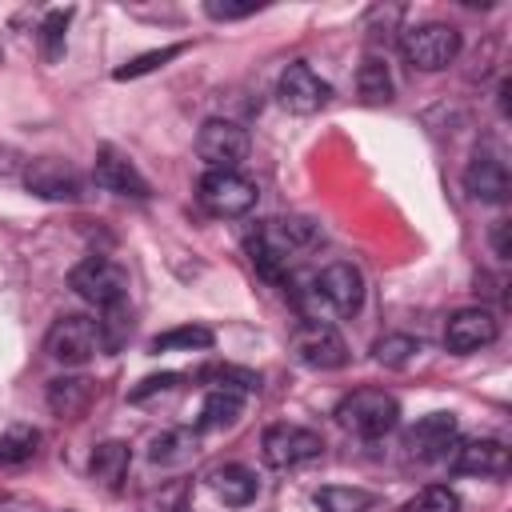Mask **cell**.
Returning <instances> with one entry per match:
<instances>
[{"label":"cell","mask_w":512,"mask_h":512,"mask_svg":"<svg viewBox=\"0 0 512 512\" xmlns=\"http://www.w3.org/2000/svg\"><path fill=\"white\" fill-rule=\"evenodd\" d=\"M100 348H104L100 344V320H92V316H60L44 336V352L64 368L88 364Z\"/></svg>","instance_id":"8992f818"},{"label":"cell","mask_w":512,"mask_h":512,"mask_svg":"<svg viewBox=\"0 0 512 512\" xmlns=\"http://www.w3.org/2000/svg\"><path fill=\"white\" fill-rule=\"evenodd\" d=\"M500 336V324L488 308H460L448 316V328H444V344L448 352L456 356H468V352H480L488 348L492 340Z\"/></svg>","instance_id":"5bb4252c"},{"label":"cell","mask_w":512,"mask_h":512,"mask_svg":"<svg viewBox=\"0 0 512 512\" xmlns=\"http://www.w3.org/2000/svg\"><path fill=\"white\" fill-rule=\"evenodd\" d=\"M128 332H132V320L124 316V304L104 308V320H100V344H104V352H116Z\"/></svg>","instance_id":"4dcf8cb0"},{"label":"cell","mask_w":512,"mask_h":512,"mask_svg":"<svg viewBox=\"0 0 512 512\" xmlns=\"http://www.w3.org/2000/svg\"><path fill=\"white\" fill-rule=\"evenodd\" d=\"M68 20H72V8H52L48 16H44V24H40V56L48 60V64H56L60 56H64V40H68Z\"/></svg>","instance_id":"603a6c76"},{"label":"cell","mask_w":512,"mask_h":512,"mask_svg":"<svg viewBox=\"0 0 512 512\" xmlns=\"http://www.w3.org/2000/svg\"><path fill=\"white\" fill-rule=\"evenodd\" d=\"M400 512H460V496L452 488H444V484H428L412 500H404Z\"/></svg>","instance_id":"f1b7e54d"},{"label":"cell","mask_w":512,"mask_h":512,"mask_svg":"<svg viewBox=\"0 0 512 512\" xmlns=\"http://www.w3.org/2000/svg\"><path fill=\"white\" fill-rule=\"evenodd\" d=\"M256 8H260V4H252V0H248V4H228V0H208V4H204V12H208L212 20H244V16H252Z\"/></svg>","instance_id":"836d02e7"},{"label":"cell","mask_w":512,"mask_h":512,"mask_svg":"<svg viewBox=\"0 0 512 512\" xmlns=\"http://www.w3.org/2000/svg\"><path fill=\"white\" fill-rule=\"evenodd\" d=\"M492 248H496V256H508V220L496 224V232H492Z\"/></svg>","instance_id":"e575fe53"},{"label":"cell","mask_w":512,"mask_h":512,"mask_svg":"<svg viewBox=\"0 0 512 512\" xmlns=\"http://www.w3.org/2000/svg\"><path fill=\"white\" fill-rule=\"evenodd\" d=\"M176 380H180L176 372H160V376H144V380H140V384H136V388L128 392V400H132V404H140V400H148L152 392H168V388H176Z\"/></svg>","instance_id":"d6a6232c"},{"label":"cell","mask_w":512,"mask_h":512,"mask_svg":"<svg viewBox=\"0 0 512 512\" xmlns=\"http://www.w3.org/2000/svg\"><path fill=\"white\" fill-rule=\"evenodd\" d=\"M416 352H420V340H416V336H404V332L380 336V340L372 344V356H376V364H384V368H404Z\"/></svg>","instance_id":"4316f807"},{"label":"cell","mask_w":512,"mask_h":512,"mask_svg":"<svg viewBox=\"0 0 512 512\" xmlns=\"http://www.w3.org/2000/svg\"><path fill=\"white\" fill-rule=\"evenodd\" d=\"M244 412V396L240 392H228V388H212L200 404V420H196V432H212V428H228L236 424Z\"/></svg>","instance_id":"ffe728a7"},{"label":"cell","mask_w":512,"mask_h":512,"mask_svg":"<svg viewBox=\"0 0 512 512\" xmlns=\"http://www.w3.org/2000/svg\"><path fill=\"white\" fill-rule=\"evenodd\" d=\"M212 344H216L212 328H204V324H180V328H168V332L152 336L148 352H204Z\"/></svg>","instance_id":"7402d4cb"},{"label":"cell","mask_w":512,"mask_h":512,"mask_svg":"<svg viewBox=\"0 0 512 512\" xmlns=\"http://www.w3.org/2000/svg\"><path fill=\"white\" fill-rule=\"evenodd\" d=\"M512 468V456L500 440H468L456 448V460H452V472L460 476H508Z\"/></svg>","instance_id":"e0dca14e"},{"label":"cell","mask_w":512,"mask_h":512,"mask_svg":"<svg viewBox=\"0 0 512 512\" xmlns=\"http://www.w3.org/2000/svg\"><path fill=\"white\" fill-rule=\"evenodd\" d=\"M200 376L212 380V388H228V392H240V396H248V392L260 388V376H256V372H244V368H232V364H224V368H204Z\"/></svg>","instance_id":"f546056e"},{"label":"cell","mask_w":512,"mask_h":512,"mask_svg":"<svg viewBox=\"0 0 512 512\" xmlns=\"http://www.w3.org/2000/svg\"><path fill=\"white\" fill-rule=\"evenodd\" d=\"M24 188L40 200H80V172L56 156H40V160H28Z\"/></svg>","instance_id":"4fadbf2b"},{"label":"cell","mask_w":512,"mask_h":512,"mask_svg":"<svg viewBox=\"0 0 512 512\" xmlns=\"http://www.w3.org/2000/svg\"><path fill=\"white\" fill-rule=\"evenodd\" d=\"M192 452H196V432L176 428V432L156 436L148 456H152V464H184V460H192Z\"/></svg>","instance_id":"d4e9b609"},{"label":"cell","mask_w":512,"mask_h":512,"mask_svg":"<svg viewBox=\"0 0 512 512\" xmlns=\"http://www.w3.org/2000/svg\"><path fill=\"white\" fill-rule=\"evenodd\" d=\"M288 348H292V356L304 368H316V372H336V368L348 364V344H344V336L328 320H304V324H296Z\"/></svg>","instance_id":"52a82bcc"},{"label":"cell","mask_w":512,"mask_h":512,"mask_svg":"<svg viewBox=\"0 0 512 512\" xmlns=\"http://www.w3.org/2000/svg\"><path fill=\"white\" fill-rule=\"evenodd\" d=\"M276 96H280V104H284L288 112H296V116H312V112H320V108L332 100V84L320 80L304 60H296V64H288V68L280 72V80H276Z\"/></svg>","instance_id":"8fae6325"},{"label":"cell","mask_w":512,"mask_h":512,"mask_svg":"<svg viewBox=\"0 0 512 512\" xmlns=\"http://www.w3.org/2000/svg\"><path fill=\"white\" fill-rule=\"evenodd\" d=\"M196 156L208 164V172H236V164L248 156V132L232 120H204Z\"/></svg>","instance_id":"9c48e42d"},{"label":"cell","mask_w":512,"mask_h":512,"mask_svg":"<svg viewBox=\"0 0 512 512\" xmlns=\"http://www.w3.org/2000/svg\"><path fill=\"white\" fill-rule=\"evenodd\" d=\"M96 396V384L88 376H56L48 384V408L60 416V420H80L88 412Z\"/></svg>","instance_id":"ac0fdd59"},{"label":"cell","mask_w":512,"mask_h":512,"mask_svg":"<svg viewBox=\"0 0 512 512\" xmlns=\"http://www.w3.org/2000/svg\"><path fill=\"white\" fill-rule=\"evenodd\" d=\"M200 208L216 220H236V216H248L256 208V196L260 188L244 176V172H204L200 180Z\"/></svg>","instance_id":"5b68a950"},{"label":"cell","mask_w":512,"mask_h":512,"mask_svg":"<svg viewBox=\"0 0 512 512\" xmlns=\"http://www.w3.org/2000/svg\"><path fill=\"white\" fill-rule=\"evenodd\" d=\"M336 420L360 440H380L400 424V404L384 388H356L336 404Z\"/></svg>","instance_id":"7a4b0ae2"},{"label":"cell","mask_w":512,"mask_h":512,"mask_svg":"<svg viewBox=\"0 0 512 512\" xmlns=\"http://www.w3.org/2000/svg\"><path fill=\"white\" fill-rule=\"evenodd\" d=\"M464 188L484 204H504L508 200V168H504V160L492 156V152H476L468 160V168H464Z\"/></svg>","instance_id":"2e32d148"},{"label":"cell","mask_w":512,"mask_h":512,"mask_svg":"<svg viewBox=\"0 0 512 512\" xmlns=\"http://www.w3.org/2000/svg\"><path fill=\"white\" fill-rule=\"evenodd\" d=\"M316 504H320V512H368L372 508V492L328 484V488L316 492Z\"/></svg>","instance_id":"484cf974"},{"label":"cell","mask_w":512,"mask_h":512,"mask_svg":"<svg viewBox=\"0 0 512 512\" xmlns=\"http://www.w3.org/2000/svg\"><path fill=\"white\" fill-rule=\"evenodd\" d=\"M400 52L404 60L416 68V72H440L456 60L460 52V32L444 20H428V24H416L400 36Z\"/></svg>","instance_id":"277c9868"},{"label":"cell","mask_w":512,"mask_h":512,"mask_svg":"<svg viewBox=\"0 0 512 512\" xmlns=\"http://www.w3.org/2000/svg\"><path fill=\"white\" fill-rule=\"evenodd\" d=\"M456 436H460V424L452 412H428L404 432V452L420 464H436L456 448Z\"/></svg>","instance_id":"30bf717a"},{"label":"cell","mask_w":512,"mask_h":512,"mask_svg":"<svg viewBox=\"0 0 512 512\" xmlns=\"http://www.w3.org/2000/svg\"><path fill=\"white\" fill-rule=\"evenodd\" d=\"M260 448H264L268 468H300L324 452V440H320V432L300 428V424H268Z\"/></svg>","instance_id":"ba28073f"},{"label":"cell","mask_w":512,"mask_h":512,"mask_svg":"<svg viewBox=\"0 0 512 512\" xmlns=\"http://www.w3.org/2000/svg\"><path fill=\"white\" fill-rule=\"evenodd\" d=\"M36 444H40V432L36 428H24V424L8 428L0 436V468H16V464L32 460L36 456Z\"/></svg>","instance_id":"cb8c5ba5"},{"label":"cell","mask_w":512,"mask_h":512,"mask_svg":"<svg viewBox=\"0 0 512 512\" xmlns=\"http://www.w3.org/2000/svg\"><path fill=\"white\" fill-rule=\"evenodd\" d=\"M128 464H132V452H128V444H124V440H104V444L92 452V464H88V472H92V480H96V484H104V488H116V484L128 476Z\"/></svg>","instance_id":"44dd1931"},{"label":"cell","mask_w":512,"mask_h":512,"mask_svg":"<svg viewBox=\"0 0 512 512\" xmlns=\"http://www.w3.org/2000/svg\"><path fill=\"white\" fill-rule=\"evenodd\" d=\"M312 240H316V224L308 216H272V220H260L256 232L248 236V256L264 280L284 284L288 256L308 248Z\"/></svg>","instance_id":"6da1fadb"},{"label":"cell","mask_w":512,"mask_h":512,"mask_svg":"<svg viewBox=\"0 0 512 512\" xmlns=\"http://www.w3.org/2000/svg\"><path fill=\"white\" fill-rule=\"evenodd\" d=\"M96 184L104 188V192H116V196H124V200H148V180L140 176V168L124 156V152H116L112 144H104L100 152H96Z\"/></svg>","instance_id":"9a60e30c"},{"label":"cell","mask_w":512,"mask_h":512,"mask_svg":"<svg viewBox=\"0 0 512 512\" xmlns=\"http://www.w3.org/2000/svg\"><path fill=\"white\" fill-rule=\"evenodd\" d=\"M180 52H184L180 44L160 48V52H144L140 60H132V64H124V68H116V80H132V76H140V72H152L156 64H164V60H172V56H180Z\"/></svg>","instance_id":"1f68e13d"},{"label":"cell","mask_w":512,"mask_h":512,"mask_svg":"<svg viewBox=\"0 0 512 512\" xmlns=\"http://www.w3.org/2000/svg\"><path fill=\"white\" fill-rule=\"evenodd\" d=\"M356 84H360V96H364L368 104H388V100H392V76H388L384 60H364Z\"/></svg>","instance_id":"83f0119b"},{"label":"cell","mask_w":512,"mask_h":512,"mask_svg":"<svg viewBox=\"0 0 512 512\" xmlns=\"http://www.w3.org/2000/svg\"><path fill=\"white\" fill-rule=\"evenodd\" d=\"M68 284H72V292H76L80 300L96 304L100 312L128 300V268L116 264L112 256H84V260L68 272Z\"/></svg>","instance_id":"3957f363"},{"label":"cell","mask_w":512,"mask_h":512,"mask_svg":"<svg viewBox=\"0 0 512 512\" xmlns=\"http://www.w3.org/2000/svg\"><path fill=\"white\" fill-rule=\"evenodd\" d=\"M316 288L332 316H356L364 308V276L356 264H344V260L328 264L324 272H316Z\"/></svg>","instance_id":"7c38bea8"},{"label":"cell","mask_w":512,"mask_h":512,"mask_svg":"<svg viewBox=\"0 0 512 512\" xmlns=\"http://www.w3.org/2000/svg\"><path fill=\"white\" fill-rule=\"evenodd\" d=\"M212 492H216V500H224L228 508H244V504L256 500L260 484H256V472H252V468H244V464H224V468L212 472Z\"/></svg>","instance_id":"d6986e66"}]
</instances>
